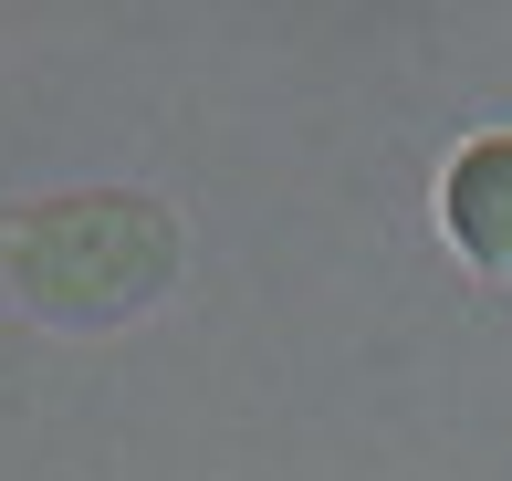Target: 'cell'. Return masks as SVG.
<instances>
[{
  "mask_svg": "<svg viewBox=\"0 0 512 481\" xmlns=\"http://www.w3.org/2000/svg\"><path fill=\"white\" fill-rule=\"evenodd\" d=\"M439 220H450L460 262L512 283V136H471L439 178Z\"/></svg>",
  "mask_w": 512,
  "mask_h": 481,
  "instance_id": "2",
  "label": "cell"
},
{
  "mask_svg": "<svg viewBox=\"0 0 512 481\" xmlns=\"http://www.w3.org/2000/svg\"><path fill=\"white\" fill-rule=\"evenodd\" d=\"M0 272H11V304L53 335H105L126 314H147L178 283V220L147 210L126 189L95 199H42L0 231Z\"/></svg>",
  "mask_w": 512,
  "mask_h": 481,
  "instance_id": "1",
  "label": "cell"
}]
</instances>
